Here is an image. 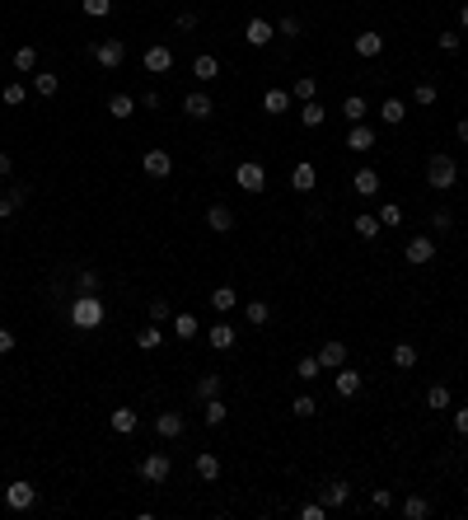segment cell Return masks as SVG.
<instances>
[{
    "label": "cell",
    "mask_w": 468,
    "mask_h": 520,
    "mask_svg": "<svg viewBox=\"0 0 468 520\" xmlns=\"http://www.w3.org/2000/svg\"><path fill=\"white\" fill-rule=\"evenodd\" d=\"M66 319H71L75 328L94 333L103 319H108V310H103V300H98V296H75V300H71V310H66Z\"/></svg>",
    "instance_id": "cell-1"
},
{
    "label": "cell",
    "mask_w": 468,
    "mask_h": 520,
    "mask_svg": "<svg viewBox=\"0 0 468 520\" xmlns=\"http://www.w3.org/2000/svg\"><path fill=\"white\" fill-rule=\"evenodd\" d=\"M426 183H431L436 192L454 188V183H459V164H454L450 155H431V164H426Z\"/></svg>",
    "instance_id": "cell-2"
},
{
    "label": "cell",
    "mask_w": 468,
    "mask_h": 520,
    "mask_svg": "<svg viewBox=\"0 0 468 520\" xmlns=\"http://www.w3.org/2000/svg\"><path fill=\"white\" fill-rule=\"evenodd\" d=\"M94 62L103 66V71H117V66L126 62V43L122 38H98V43H94Z\"/></svg>",
    "instance_id": "cell-3"
},
{
    "label": "cell",
    "mask_w": 468,
    "mask_h": 520,
    "mask_svg": "<svg viewBox=\"0 0 468 520\" xmlns=\"http://www.w3.org/2000/svg\"><path fill=\"white\" fill-rule=\"evenodd\" d=\"M169 473H173V464H169L164 450H150V455L140 459V478H145V483H169Z\"/></svg>",
    "instance_id": "cell-4"
},
{
    "label": "cell",
    "mask_w": 468,
    "mask_h": 520,
    "mask_svg": "<svg viewBox=\"0 0 468 520\" xmlns=\"http://www.w3.org/2000/svg\"><path fill=\"white\" fill-rule=\"evenodd\" d=\"M234 183H239L244 192H263L267 188V169L258 164V159H244V164L234 169Z\"/></svg>",
    "instance_id": "cell-5"
},
{
    "label": "cell",
    "mask_w": 468,
    "mask_h": 520,
    "mask_svg": "<svg viewBox=\"0 0 468 520\" xmlns=\"http://www.w3.org/2000/svg\"><path fill=\"white\" fill-rule=\"evenodd\" d=\"M33 502H38V488L24 483V478H15V483L5 488V506H10V511H29Z\"/></svg>",
    "instance_id": "cell-6"
},
{
    "label": "cell",
    "mask_w": 468,
    "mask_h": 520,
    "mask_svg": "<svg viewBox=\"0 0 468 520\" xmlns=\"http://www.w3.org/2000/svg\"><path fill=\"white\" fill-rule=\"evenodd\" d=\"M403 258H407V263H417V268H421V263H431V258H436V239H431V235H412V239H407V249H403Z\"/></svg>",
    "instance_id": "cell-7"
},
{
    "label": "cell",
    "mask_w": 468,
    "mask_h": 520,
    "mask_svg": "<svg viewBox=\"0 0 468 520\" xmlns=\"http://www.w3.org/2000/svg\"><path fill=\"white\" fill-rule=\"evenodd\" d=\"M140 169L150 173V178H169V173H173V155H169V150H145V155H140Z\"/></svg>",
    "instance_id": "cell-8"
},
{
    "label": "cell",
    "mask_w": 468,
    "mask_h": 520,
    "mask_svg": "<svg viewBox=\"0 0 468 520\" xmlns=\"http://www.w3.org/2000/svg\"><path fill=\"white\" fill-rule=\"evenodd\" d=\"M183 412H155V436L159 441H178L183 436Z\"/></svg>",
    "instance_id": "cell-9"
},
{
    "label": "cell",
    "mask_w": 468,
    "mask_h": 520,
    "mask_svg": "<svg viewBox=\"0 0 468 520\" xmlns=\"http://www.w3.org/2000/svg\"><path fill=\"white\" fill-rule=\"evenodd\" d=\"M140 66H145L150 75H164V71H169V66H173V52L164 48V43H155V48H145V57H140Z\"/></svg>",
    "instance_id": "cell-10"
},
{
    "label": "cell",
    "mask_w": 468,
    "mask_h": 520,
    "mask_svg": "<svg viewBox=\"0 0 468 520\" xmlns=\"http://www.w3.org/2000/svg\"><path fill=\"white\" fill-rule=\"evenodd\" d=\"M183 113H187V117H197V122H206V117L216 113V103H211V94H202V89H192V94L183 99Z\"/></svg>",
    "instance_id": "cell-11"
},
{
    "label": "cell",
    "mask_w": 468,
    "mask_h": 520,
    "mask_svg": "<svg viewBox=\"0 0 468 520\" xmlns=\"http://www.w3.org/2000/svg\"><path fill=\"white\" fill-rule=\"evenodd\" d=\"M332 389H337V398H356V394H360V375L351 370V366H337V375H332Z\"/></svg>",
    "instance_id": "cell-12"
},
{
    "label": "cell",
    "mask_w": 468,
    "mask_h": 520,
    "mask_svg": "<svg viewBox=\"0 0 468 520\" xmlns=\"http://www.w3.org/2000/svg\"><path fill=\"white\" fill-rule=\"evenodd\" d=\"M319 361H323V370H337V366H346V342L328 338V342L319 347Z\"/></svg>",
    "instance_id": "cell-13"
},
{
    "label": "cell",
    "mask_w": 468,
    "mask_h": 520,
    "mask_svg": "<svg viewBox=\"0 0 468 520\" xmlns=\"http://www.w3.org/2000/svg\"><path fill=\"white\" fill-rule=\"evenodd\" d=\"M319 502H323L328 511H337V506L351 502V488H346V483H323V488H319Z\"/></svg>",
    "instance_id": "cell-14"
},
{
    "label": "cell",
    "mask_w": 468,
    "mask_h": 520,
    "mask_svg": "<svg viewBox=\"0 0 468 520\" xmlns=\"http://www.w3.org/2000/svg\"><path fill=\"white\" fill-rule=\"evenodd\" d=\"M24 197H29V183H15L10 192H0V221H10L19 206H24Z\"/></svg>",
    "instance_id": "cell-15"
},
{
    "label": "cell",
    "mask_w": 468,
    "mask_h": 520,
    "mask_svg": "<svg viewBox=\"0 0 468 520\" xmlns=\"http://www.w3.org/2000/svg\"><path fill=\"white\" fill-rule=\"evenodd\" d=\"M206 230H216V235H230V230H234V211L216 202L211 211H206Z\"/></svg>",
    "instance_id": "cell-16"
},
{
    "label": "cell",
    "mask_w": 468,
    "mask_h": 520,
    "mask_svg": "<svg viewBox=\"0 0 468 520\" xmlns=\"http://www.w3.org/2000/svg\"><path fill=\"white\" fill-rule=\"evenodd\" d=\"M351 192H356V197H379V173H374V169H356Z\"/></svg>",
    "instance_id": "cell-17"
},
{
    "label": "cell",
    "mask_w": 468,
    "mask_h": 520,
    "mask_svg": "<svg viewBox=\"0 0 468 520\" xmlns=\"http://www.w3.org/2000/svg\"><path fill=\"white\" fill-rule=\"evenodd\" d=\"M244 43H249V48H267V43H272V24H267V19H249Z\"/></svg>",
    "instance_id": "cell-18"
},
{
    "label": "cell",
    "mask_w": 468,
    "mask_h": 520,
    "mask_svg": "<svg viewBox=\"0 0 468 520\" xmlns=\"http://www.w3.org/2000/svg\"><path fill=\"white\" fill-rule=\"evenodd\" d=\"M197 478H202V483H216L220 478V459L211 455V450H197Z\"/></svg>",
    "instance_id": "cell-19"
},
{
    "label": "cell",
    "mask_w": 468,
    "mask_h": 520,
    "mask_svg": "<svg viewBox=\"0 0 468 520\" xmlns=\"http://www.w3.org/2000/svg\"><path fill=\"white\" fill-rule=\"evenodd\" d=\"M314 183H319L314 164H295V169H291V188L295 192H314Z\"/></svg>",
    "instance_id": "cell-20"
},
{
    "label": "cell",
    "mask_w": 468,
    "mask_h": 520,
    "mask_svg": "<svg viewBox=\"0 0 468 520\" xmlns=\"http://www.w3.org/2000/svg\"><path fill=\"white\" fill-rule=\"evenodd\" d=\"M33 94H43V99H52L57 89H61V80L52 75V71H33V85H29Z\"/></svg>",
    "instance_id": "cell-21"
},
{
    "label": "cell",
    "mask_w": 468,
    "mask_h": 520,
    "mask_svg": "<svg viewBox=\"0 0 468 520\" xmlns=\"http://www.w3.org/2000/svg\"><path fill=\"white\" fill-rule=\"evenodd\" d=\"M356 52H360V57H379V52H384V38H379L374 29L356 33Z\"/></svg>",
    "instance_id": "cell-22"
},
{
    "label": "cell",
    "mask_w": 468,
    "mask_h": 520,
    "mask_svg": "<svg viewBox=\"0 0 468 520\" xmlns=\"http://www.w3.org/2000/svg\"><path fill=\"white\" fill-rule=\"evenodd\" d=\"M136 422H140V417H136L131 408H117V412L108 417V426L117 431V436H131V431H136Z\"/></svg>",
    "instance_id": "cell-23"
},
{
    "label": "cell",
    "mask_w": 468,
    "mask_h": 520,
    "mask_svg": "<svg viewBox=\"0 0 468 520\" xmlns=\"http://www.w3.org/2000/svg\"><path fill=\"white\" fill-rule=\"evenodd\" d=\"M263 108L272 113V117H281V113L291 108V89H267V94H263Z\"/></svg>",
    "instance_id": "cell-24"
},
{
    "label": "cell",
    "mask_w": 468,
    "mask_h": 520,
    "mask_svg": "<svg viewBox=\"0 0 468 520\" xmlns=\"http://www.w3.org/2000/svg\"><path fill=\"white\" fill-rule=\"evenodd\" d=\"M206 342L216 347V352H234V328L230 324H216V328L206 333Z\"/></svg>",
    "instance_id": "cell-25"
},
{
    "label": "cell",
    "mask_w": 468,
    "mask_h": 520,
    "mask_svg": "<svg viewBox=\"0 0 468 520\" xmlns=\"http://www.w3.org/2000/svg\"><path fill=\"white\" fill-rule=\"evenodd\" d=\"M370 145H374V131H370V127H351V131H346V150H370Z\"/></svg>",
    "instance_id": "cell-26"
},
{
    "label": "cell",
    "mask_w": 468,
    "mask_h": 520,
    "mask_svg": "<svg viewBox=\"0 0 468 520\" xmlns=\"http://www.w3.org/2000/svg\"><path fill=\"white\" fill-rule=\"evenodd\" d=\"M244 319H249L253 328H263L267 319H272V305H267V300H249V305H244Z\"/></svg>",
    "instance_id": "cell-27"
},
{
    "label": "cell",
    "mask_w": 468,
    "mask_h": 520,
    "mask_svg": "<svg viewBox=\"0 0 468 520\" xmlns=\"http://www.w3.org/2000/svg\"><path fill=\"white\" fill-rule=\"evenodd\" d=\"M234 286H216V291H211V310H216V315H230L234 310Z\"/></svg>",
    "instance_id": "cell-28"
},
{
    "label": "cell",
    "mask_w": 468,
    "mask_h": 520,
    "mask_svg": "<svg viewBox=\"0 0 468 520\" xmlns=\"http://www.w3.org/2000/svg\"><path fill=\"white\" fill-rule=\"evenodd\" d=\"M192 75H197V80H216L220 75V62L211 57V52H202V57L192 62Z\"/></svg>",
    "instance_id": "cell-29"
},
{
    "label": "cell",
    "mask_w": 468,
    "mask_h": 520,
    "mask_svg": "<svg viewBox=\"0 0 468 520\" xmlns=\"http://www.w3.org/2000/svg\"><path fill=\"white\" fill-rule=\"evenodd\" d=\"M108 113L117 117V122H126V117L136 113V99H131V94H112V99H108Z\"/></svg>",
    "instance_id": "cell-30"
},
{
    "label": "cell",
    "mask_w": 468,
    "mask_h": 520,
    "mask_svg": "<svg viewBox=\"0 0 468 520\" xmlns=\"http://www.w3.org/2000/svg\"><path fill=\"white\" fill-rule=\"evenodd\" d=\"M24 99H29V85H19V80H10V85L0 89V103H5V108H19Z\"/></svg>",
    "instance_id": "cell-31"
},
{
    "label": "cell",
    "mask_w": 468,
    "mask_h": 520,
    "mask_svg": "<svg viewBox=\"0 0 468 520\" xmlns=\"http://www.w3.org/2000/svg\"><path fill=\"white\" fill-rule=\"evenodd\" d=\"M314 94H319V80H314V75H300L295 85H291V99H300V103H309Z\"/></svg>",
    "instance_id": "cell-32"
},
{
    "label": "cell",
    "mask_w": 468,
    "mask_h": 520,
    "mask_svg": "<svg viewBox=\"0 0 468 520\" xmlns=\"http://www.w3.org/2000/svg\"><path fill=\"white\" fill-rule=\"evenodd\" d=\"M379 117H384L389 127H398V122L407 117V103H403V99H384V108H379Z\"/></svg>",
    "instance_id": "cell-33"
},
{
    "label": "cell",
    "mask_w": 468,
    "mask_h": 520,
    "mask_svg": "<svg viewBox=\"0 0 468 520\" xmlns=\"http://www.w3.org/2000/svg\"><path fill=\"white\" fill-rule=\"evenodd\" d=\"M323 117H328V108L319 103V99H309V103L300 108V122H305V127H323Z\"/></svg>",
    "instance_id": "cell-34"
},
{
    "label": "cell",
    "mask_w": 468,
    "mask_h": 520,
    "mask_svg": "<svg viewBox=\"0 0 468 520\" xmlns=\"http://www.w3.org/2000/svg\"><path fill=\"white\" fill-rule=\"evenodd\" d=\"M351 230H356L360 239H374V235H379V216H370V211H360L356 221H351Z\"/></svg>",
    "instance_id": "cell-35"
},
{
    "label": "cell",
    "mask_w": 468,
    "mask_h": 520,
    "mask_svg": "<svg viewBox=\"0 0 468 520\" xmlns=\"http://www.w3.org/2000/svg\"><path fill=\"white\" fill-rule=\"evenodd\" d=\"M220 389H225V380H220V375H202V380H197V403H206V398H216Z\"/></svg>",
    "instance_id": "cell-36"
},
{
    "label": "cell",
    "mask_w": 468,
    "mask_h": 520,
    "mask_svg": "<svg viewBox=\"0 0 468 520\" xmlns=\"http://www.w3.org/2000/svg\"><path fill=\"white\" fill-rule=\"evenodd\" d=\"M202 417H206L211 426H220L225 417H230V408H225V403H220V394H216V398H206V403H202Z\"/></svg>",
    "instance_id": "cell-37"
},
{
    "label": "cell",
    "mask_w": 468,
    "mask_h": 520,
    "mask_svg": "<svg viewBox=\"0 0 468 520\" xmlns=\"http://www.w3.org/2000/svg\"><path fill=\"white\" fill-rule=\"evenodd\" d=\"M15 71L19 75H33V71H38V48H19L15 52Z\"/></svg>",
    "instance_id": "cell-38"
},
{
    "label": "cell",
    "mask_w": 468,
    "mask_h": 520,
    "mask_svg": "<svg viewBox=\"0 0 468 520\" xmlns=\"http://www.w3.org/2000/svg\"><path fill=\"white\" fill-rule=\"evenodd\" d=\"M393 366H398V370H412V366H417V347L398 342V347H393Z\"/></svg>",
    "instance_id": "cell-39"
},
{
    "label": "cell",
    "mask_w": 468,
    "mask_h": 520,
    "mask_svg": "<svg viewBox=\"0 0 468 520\" xmlns=\"http://www.w3.org/2000/svg\"><path fill=\"white\" fill-rule=\"evenodd\" d=\"M426 408L445 412V408H450V389H445V384H431V389H426Z\"/></svg>",
    "instance_id": "cell-40"
},
{
    "label": "cell",
    "mask_w": 468,
    "mask_h": 520,
    "mask_svg": "<svg viewBox=\"0 0 468 520\" xmlns=\"http://www.w3.org/2000/svg\"><path fill=\"white\" fill-rule=\"evenodd\" d=\"M159 342H164V333H159V324H150V328H140V333H136V347H140V352H155Z\"/></svg>",
    "instance_id": "cell-41"
},
{
    "label": "cell",
    "mask_w": 468,
    "mask_h": 520,
    "mask_svg": "<svg viewBox=\"0 0 468 520\" xmlns=\"http://www.w3.org/2000/svg\"><path fill=\"white\" fill-rule=\"evenodd\" d=\"M403 516H407V520H426V516H431V502H426V497H407V502H403Z\"/></svg>",
    "instance_id": "cell-42"
},
{
    "label": "cell",
    "mask_w": 468,
    "mask_h": 520,
    "mask_svg": "<svg viewBox=\"0 0 468 520\" xmlns=\"http://www.w3.org/2000/svg\"><path fill=\"white\" fill-rule=\"evenodd\" d=\"M319 370H323V361H319V356H300V361H295V375H300V380H319Z\"/></svg>",
    "instance_id": "cell-43"
},
{
    "label": "cell",
    "mask_w": 468,
    "mask_h": 520,
    "mask_svg": "<svg viewBox=\"0 0 468 520\" xmlns=\"http://www.w3.org/2000/svg\"><path fill=\"white\" fill-rule=\"evenodd\" d=\"M412 99H417L421 108H431V103H436V99H440V89H436V85H431V80H421L417 89H412Z\"/></svg>",
    "instance_id": "cell-44"
},
{
    "label": "cell",
    "mask_w": 468,
    "mask_h": 520,
    "mask_svg": "<svg viewBox=\"0 0 468 520\" xmlns=\"http://www.w3.org/2000/svg\"><path fill=\"white\" fill-rule=\"evenodd\" d=\"M145 315H150V324H164V319H173V305H169V300H150Z\"/></svg>",
    "instance_id": "cell-45"
},
{
    "label": "cell",
    "mask_w": 468,
    "mask_h": 520,
    "mask_svg": "<svg viewBox=\"0 0 468 520\" xmlns=\"http://www.w3.org/2000/svg\"><path fill=\"white\" fill-rule=\"evenodd\" d=\"M173 333H178V338H197V319H192V315H173Z\"/></svg>",
    "instance_id": "cell-46"
},
{
    "label": "cell",
    "mask_w": 468,
    "mask_h": 520,
    "mask_svg": "<svg viewBox=\"0 0 468 520\" xmlns=\"http://www.w3.org/2000/svg\"><path fill=\"white\" fill-rule=\"evenodd\" d=\"M342 113H346V122H360V117H365V99H360V94H351V99L342 103Z\"/></svg>",
    "instance_id": "cell-47"
},
{
    "label": "cell",
    "mask_w": 468,
    "mask_h": 520,
    "mask_svg": "<svg viewBox=\"0 0 468 520\" xmlns=\"http://www.w3.org/2000/svg\"><path fill=\"white\" fill-rule=\"evenodd\" d=\"M398 221H403V206H398V202L379 206V225H398Z\"/></svg>",
    "instance_id": "cell-48"
},
{
    "label": "cell",
    "mask_w": 468,
    "mask_h": 520,
    "mask_svg": "<svg viewBox=\"0 0 468 520\" xmlns=\"http://www.w3.org/2000/svg\"><path fill=\"white\" fill-rule=\"evenodd\" d=\"M80 296H98V272H80Z\"/></svg>",
    "instance_id": "cell-49"
},
{
    "label": "cell",
    "mask_w": 468,
    "mask_h": 520,
    "mask_svg": "<svg viewBox=\"0 0 468 520\" xmlns=\"http://www.w3.org/2000/svg\"><path fill=\"white\" fill-rule=\"evenodd\" d=\"M370 506H374V511H389V506H393V492H389V488H374V492H370Z\"/></svg>",
    "instance_id": "cell-50"
},
{
    "label": "cell",
    "mask_w": 468,
    "mask_h": 520,
    "mask_svg": "<svg viewBox=\"0 0 468 520\" xmlns=\"http://www.w3.org/2000/svg\"><path fill=\"white\" fill-rule=\"evenodd\" d=\"M291 412H295V417H314V412H319V403L305 394V398H295V403H291Z\"/></svg>",
    "instance_id": "cell-51"
},
{
    "label": "cell",
    "mask_w": 468,
    "mask_h": 520,
    "mask_svg": "<svg viewBox=\"0 0 468 520\" xmlns=\"http://www.w3.org/2000/svg\"><path fill=\"white\" fill-rule=\"evenodd\" d=\"M323 516H328L323 502H305V506H300V520H323Z\"/></svg>",
    "instance_id": "cell-52"
},
{
    "label": "cell",
    "mask_w": 468,
    "mask_h": 520,
    "mask_svg": "<svg viewBox=\"0 0 468 520\" xmlns=\"http://www.w3.org/2000/svg\"><path fill=\"white\" fill-rule=\"evenodd\" d=\"M431 230H436V235L454 230V216H450V211H436V216H431Z\"/></svg>",
    "instance_id": "cell-53"
},
{
    "label": "cell",
    "mask_w": 468,
    "mask_h": 520,
    "mask_svg": "<svg viewBox=\"0 0 468 520\" xmlns=\"http://www.w3.org/2000/svg\"><path fill=\"white\" fill-rule=\"evenodd\" d=\"M112 10V0H85V15H94V19H103Z\"/></svg>",
    "instance_id": "cell-54"
},
{
    "label": "cell",
    "mask_w": 468,
    "mask_h": 520,
    "mask_svg": "<svg viewBox=\"0 0 468 520\" xmlns=\"http://www.w3.org/2000/svg\"><path fill=\"white\" fill-rule=\"evenodd\" d=\"M300 29H305V24H300L295 15H286V19H281V24H277V33H286V38H295Z\"/></svg>",
    "instance_id": "cell-55"
},
{
    "label": "cell",
    "mask_w": 468,
    "mask_h": 520,
    "mask_svg": "<svg viewBox=\"0 0 468 520\" xmlns=\"http://www.w3.org/2000/svg\"><path fill=\"white\" fill-rule=\"evenodd\" d=\"M436 43H440V52H459V33H440Z\"/></svg>",
    "instance_id": "cell-56"
},
{
    "label": "cell",
    "mask_w": 468,
    "mask_h": 520,
    "mask_svg": "<svg viewBox=\"0 0 468 520\" xmlns=\"http://www.w3.org/2000/svg\"><path fill=\"white\" fill-rule=\"evenodd\" d=\"M5 352H15V333L0 324V356H5Z\"/></svg>",
    "instance_id": "cell-57"
},
{
    "label": "cell",
    "mask_w": 468,
    "mask_h": 520,
    "mask_svg": "<svg viewBox=\"0 0 468 520\" xmlns=\"http://www.w3.org/2000/svg\"><path fill=\"white\" fill-rule=\"evenodd\" d=\"M178 29L192 33V29H197V15H192V10H183V15H178Z\"/></svg>",
    "instance_id": "cell-58"
},
{
    "label": "cell",
    "mask_w": 468,
    "mask_h": 520,
    "mask_svg": "<svg viewBox=\"0 0 468 520\" xmlns=\"http://www.w3.org/2000/svg\"><path fill=\"white\" fill-rule=\"evenodd\" d=\"M454 431H459V436H468V408L454 412Z\"/></svg>",
    "instance_id": "cell-59"
},
{
    "label": "cell",
    "mask_w": 468,
    "mask_h": 520,
    "mask_svg": "<svg viewBox=\"0 0 468 520\" xmlns=\"http://www.w3.org/2000/svg\"><path fill=\"white\" fill-rule=\"evenodd\" d=\"M10 169H15V159H10L5 150H0V178H10Z\"/></svg>",
    "instance_id": "cell-60"
},
{
    "label": "cell",
    "mask_w": 468,
    "mask_h": 520,
    "mask_svg": "<svg viewBox=\"0 0 468 520\" xmlns=\"http://www.w3.org/2000/svg\"><path fill=\"white\" fill-rule=\"evenodd\" d=\"M454 136H459V141L468 145V117H459V127H454Z\"/></svg>",
    "instance_id": "cell-61"
},
{
    "label": "cell",
    "mask_w": 468,
    "mask_h": 520,
    "mask_svg": "<svg viewBox=\"0 0 468 520\" xmlns=\"http://www.w3.org/2000/svg\"><path fill=\"white\" fill-rule=\"evenodd\" d=\"M459 24H464V29H468V5H464V10H459Z\"/></svg>",
    "instance_id": "cell-62"
},
{
    "label": "cell",
    "mask_w": 468,
    "mask_h": 520,
    "mask_svg": "<svg viewBox=\"0 0 468 520\" xmlns=\"http://www.w3.org/2000/svg\"><path fill=\"white\" fill-rule=\"evenodd\" d=\"M464 497H468V483H464Z\"/></svg>",
    "instance_id": "cell-63"
},
{
    "label": "cell",
    "mask_w": 468,
    "mask_h": 520,
    "mask_svg": "<svg viewBox=\"0 0 468 520\" xmlns=\"http://www.w3.org/2000/svg\"><path fill=\"white\" fill-rule=\"evenodd\" d=\"M0 384H5V375H0Z\"/></svg>",
    "instance_id": "cell-64"
}]
</instances>
